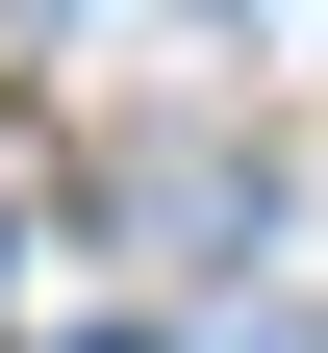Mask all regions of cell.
<instances>
[{
    "instance_id": "cell-1",
    "label": "cell",
    "mask_w": 328,
    "mask_h": 353,
    "mask_svg": "<svg viewBox=\"0 0 328 353\" xmlns=\"http://www.w3.org/2000/svg\"><path fill=\"white\" fill-rule=\"evenodd\" d=\"M102 353H126V328H102Z\"/></svg>"
}]
</instances>
